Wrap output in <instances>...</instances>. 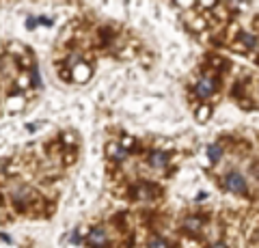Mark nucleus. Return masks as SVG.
<instances>
[{
	"label": "nucleus",
	"mask_w": 259,
	"mask_h": 248,
	"mask_svg": "<svg viewBox=\"0 0 259 248\" xmlns=\"http://www.w3.org/2000/svg\"><path fill=\"white\" fill-rule=\"evenodd\" d=\"M225 190L231 194H244L246 192V181L240 173H229L225 177Z\"/></svg>",
	"instance_id": "1"
},
{
	"label": "nucleus",
	"mask_w": 259,
	"mask_h": 248,
	"mask_svg": "<svg viewBox=\"0 0 259 248\" xmlns=\"http://www.w3.org/2000/svg\"><path fill=\"white\" fill-rule=\"evenodd\" d=\"M194 93H197L201 100L212 97V95L216 93V80H214V78H209V76L201 78L199 82H197V86H194Z\"/></svg>",
	"instance_id": "2"
},
{
	"label": "nucleus",
	"mask_w": 259,
	"mask_h": 248,
	"mask_svg": "<svg viewBox=\"0 0 259 248\" xmlns=\"http://www.w3.org/2000/svg\"><path fill=\"white\" fill-rule=\"evenodd\" d=\"M87 244H89V246H93V248H104V246L108 244V235H106V231H104L102 227L91 229V233L87 235Z\"/></svg>",
	"instance_id": "3"
},
{
	"label": "nucleus",
	"mask_w": 259,
	"mask_h": 248,
	"mask_svg": "<svg viewBox=\"0 0 259 248\" xmlns=\"http://www.w3.org/2000/svg\"><path fill=\"white\" fill-rule=\"evenodd\" d=\"M149 164L153 166V169H164V166H166V154H164V151H151Z\"/></svg>",
	"instance_id": "4"
},
{
	"label": "nucleus",
	"mask_w": 259,
	"mask_h": 248,
	"mask_svg": "<svg viewBox=\"0 0 259 248\" xmlns=\"http://www.w3.org/2000/svg\"><path fill=\"white\" fill-rule=\"evenodd\" d=\"M207 156H209V160H212V162H218V160H221V156H223V147H221V145H209V147H207Z\"/></svg>",
	"instance_id": "5"
},
{
	"label": "nucleus",
	"mask_w": 259,
	"mask_h": 248,
	"mask_svg": "<svg viewBox=\"0 0 259 248\" xmlns=\"http://www.w3.org/2000/svg\"><path fill=\"white\" fill-rule=\"evenodd\" d=\"M108 156L115 158V160H123L125 158V149H119L117 145H110L108 147Z\"/></svg>",
	"instance_id": "6"
},
{
	"label": "nucleus",
	"mask_w": 259,
	"mask_h": 248,
	"mask_svg": "<svg viewBox=\"0 0 259 248\" xmlns=\"http://www.w3.org/2000/svg\"><path fill=\"white\" fill-rule=\"evenodd\" d=\"M147 248H168V242H166L164 237H151Z\"/></svg>",
	"instance_id": "7"
},
{
	"label": "nucleus",
	"mask_w": 259,
	"mask_h": 248,
	"mask_svg": "<svg viewBox=\"0 0 259 248\" xmlns=\"http://www.w3.org/2000/svg\"><path fill=\"white\" fill-rule=\"evenodd\" d=\"M184 227L188 231H199L201 229V220L199 218H186L184 220Z\"/></svg>",
	"instance_id": "8"
},
{
	"label": "nucleus",
	"mask_w": 259,
	"mask_h": 248,
	"mask_svg": "<svg viewBox=\"0 0 259 248\" xmlns=\"http://www.w3.org/2000/svg\"><path fill=\"white\" fill-rule=\"evenodd\" d=\"M240 39H242V43H244L246 47H255V37H253V35L242 33V35H240Z\"/></svg>",
	"instance_id": "9"
},
{
	"label": "nucleus",
	"mask_w": 259,
	"mask_h": 248,
	"mask_svg": "<svg viewBox=\"0 0 259 248\" xmlns=\"http://www.w3.org/2000/svg\"><path fill=\"white\" fill-rule=\"evenodd\" d=\"M132 138H123V149H127V147H132Z\"/></svg>",
	"instance_id": "10"
},
{
	"label": "nucleus",
	"mask_w": 259,
	"mask_h": 248,
	"mask_svg": "<svg viewBox=\"0 0 259 248\" xmlns=\"http://www.w3.org/2000/svg\"><path fill=\"white\" fill-rule=\"evenodd\" d=\"M209 248H227L223 242H218V244H212V246H209Z\"/></svg>",
	"instance_id": "11"
}]
</instances>
